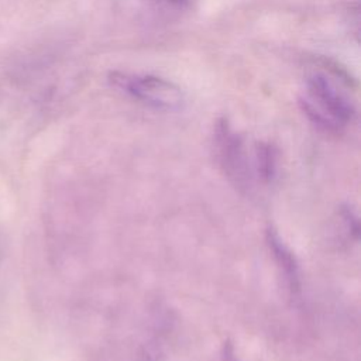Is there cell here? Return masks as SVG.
<instances>
[{
	"label": "cell",
	"instance_id": "obj_1",
	"mask_svg": "<svg viewBox=\"0 0 361 361\" xmlns=\"http://www.w3.org/2000/svg\"><path fill=\"white\" fill-rule=\"evenodd\" d=\"M110 82L144 102L148 106L162 110H175L183 103V93L173 82L154 75H127L111 72Z\"/></svg>",
	"mask_w": 361,
	"mask_h": 361
},
{
	"label": "cell",
	"instance_id": "obj_2",
	"mask_svg": "<svg viewBox=\"0 0 361 361\" xmlns=\"http://www.w3.org/2000/svg\"><path fill=\"white\" fill-rule=\"evenodd\" d=\"M214 144L223 172L240 190H248L252 182L250 162L247 159L244 141L235 134L227 120L221 118L216 124Z\"/></svg>",
	"mask_w": 361,
	"mask_h": 361
},
{
	"label": "cell",
	"instance_id": "obj_3",
	"mask_svg": "<svg viewBox=\"0 0 361 361\" xmlns=\"http://www.w3.org/2000/svg\"><path fill=\"white\" fill-rule=\"evenodd\" d=\"M306 99L329 120L340 128L355 116L354 104L347 96L323 73H312L306 82Z\"/></svg>",
	"mask_w": 361,
	"mask_h": 361
},
{
	"label": "cell",
	"instance_id": "obj_4",
	"mask_svg": "<svg viewBox=\"0 0 361 361\" xmlns=\"http://www.w3.org/2000/svg\"><path fill=\"white\" fill-rule=\"evenodd\" d=\"M267 244L269 247V251L272 252V257L281 269V272L285 276V281L288 283V288L290 293L299 295L300 293V272H299V264L293 252L286 247V244L282 241L279 234L272 228L268 227L267 230Z\"/></svg>",
	"mask_w": 361,
	"mask_h": 361
},
{
	"label": "cell",
	"instance_id": "obj_5",
	"mask_svg": "<svg viewBox=\"0 0 361 361\" xmlns=\"http://www.w3.org/2000/svg\"><path fill=\"white\" fill-rule=\"evenodd\" d=\"M278 151L269 144L259 141L255 145V171L261 182L271 183L276 176Z\"/></svg>",
	"mask_w": 361,
	"mask_h": 361
},
{
	"label": "cell",
	"instance_id": "obj_6",
	"mask_svg": "<svg viewBox=\"0 0 361 361\" xmlns=\"http://www.w3.org/2000/svg\"><path fill=\"white\" fill-rule=\"evenodd\" d=\"M340 217L343 219V223L347 228V233L350 237H353V240H358L360 237V221L357 214L354 213V210L348 206V204H341L338 209Z\"/></svg>",
	"mask_w": 361,
	"mask_h": 361
},
{
	"label": "cell",
	"instance_id": "obj_7",
	"mask_svg": "<svg viewBox=\"0 0 361 361\" xmlns=\"http://www.w3.org/2000/svg\"><path fill=\"white\" fill-rule=\"evenodd\" d=\"M221 361H238L235 357V351L233 344L227 340L223 344V351H221Z\"/></svg>",
	"mask_w": 361,
	"mask_h": 361
},
{
	"label": "cell",
	"instance_id": "obj_8",
	"mask_svg": "<svg viewBox=\"0 0 361 361\" xmlns=\"http://www.w3.org/2000/svg\"><path fill=\"white\" fill-rule=\"evenodd\" d=\"M3 252H4V244H3V237H1V233H0V259L3 257Z\"/></svg>",
	"mask_w": 361,
	"mask_h": 361
}]
</instances>
